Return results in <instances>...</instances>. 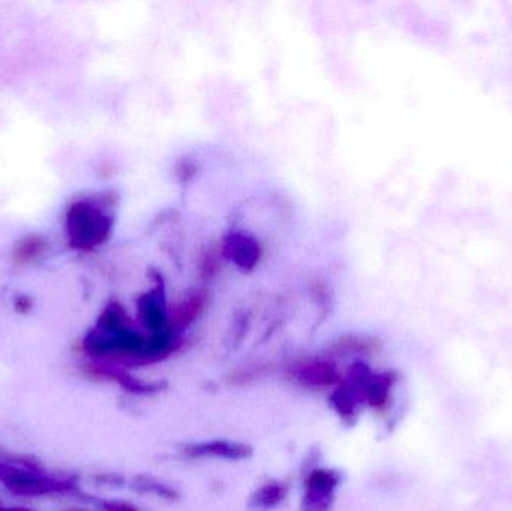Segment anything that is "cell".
Masks as SVG:
<instances>
[{
    "label": "cell",
    "mask_w": 512,
    "mask_h": 511,
    "mask_svg": "<svg viewBox=\"0 0 512 511\" xmlns=\"http://www.w3.org/2000/svg\"><path fill=\"white\" fill-rule=\"evenodd\" d=\"M111 228L113 216L104 201L86 198L69 207L66 230L69 243L75 249L87 251L102 245L110 236Z\"/></svg>",
    "instance_id": "cell-1"
},
{
    "label": "cell",
    "mask_w": 512,
    "mask_h": 511,
    "mask_svg": "<svg viewBox=\"0 0 512 511\" xmlns=\"http://www.w3.org/2000/svg\"><path fill=\"white\" fill-rule=\"evenodd\" d=\"M339 477L333 471H313L306 482V495H304V510L327 511L330 507L331 497L337 488Z\"/></svg>",
    "instance_id": "cell-2"
},
{
    "label": "cell",
    "mask_w": 512,
    "mask_h": 511,
    "mask_svg": "<svg viewBox=\"0 0 512 511\" xmlns=\"http://www.w3.org/2000/svg\"><path fill=\"white\" fill-rule=\"evenodd\" d=\"M222 252L228 260L233 261L237 267L243 270L254 269L261 257L258 242L252 237L240 233L231 234L225 239Z\"/></svg>",
    "instance_id": "cell-3"
},
{
    "label": "cell",
    "mask_w": 512,
    "mask_h": 511,
    "mask_svg": "<svg viewBox=\"0 0 512 511\" xmlns=\"http://www.w3.org/2000/svg\"><path fill=\"white\" fill-rule=\"evenodd\" d=\"M295 380L304 386L327 387L339 381V374L333 365L325 362L304 363L294 368Z\"/></svg>",
    "instance_id": "cell-4"
},
{
    "label": "cell",
    "mask_w": 512,
    "mask_h": 511,
    "mask_svg": "<svg viewBox=\"0 0 512 511\" xmlns=\"http://www.w3.org/2000/svg\"><path fill=\"white\" fill-rule=\"evenodd\" d=\"M206 303L207 294L204 291H197V293L191 294L182 302L177 303L173 311L170 312V317H168L171 327L176 330L188 327L192 321L197 320L203 314Z\"/></svg>",
    "instance_id": "cell-5"
},
{
    "label": "cell",
    "mask_w": 512,
    "mask_h": 511,
    "mask_svg": "<svg viewBox=\"0 0 512 511\" xmlns=\"http://www.w3.org/2000/svg\"><path fill=\"white\" fill-rule=\"evenodd\" d=\"M186 453L192 456V458L213 456V458L245 459L251 455V450L246 446H242V444L212 441V443L195 444V446L188 447Z\"/></svg>",
    "instance_id": "cell-6"
},
{
    "label": "cell",
    "mask_w": 512,
    "mask_h": 511,
    "mask_svg": "<svg viewBox=\"0 0 512 511\" xmlns=\"http://www.w3.org/2000/svg\"><path fill=\"white\" fill-rule=\"evenodd\" d=\"M140 314L150 329L158 333L164 332L165 324L168 323V314L159 302V290H155L141 299Z\"/></svg>",
    "instance_id": "cell-7"
},
{
    "label": "cell",
    "mask_w": 512,
    "mask_h": 511,
    "mask_svg": "<svg viewBox=\"0 0 512 511\" xmlns=\"http://www.w3.org/2000/svg\"><path fill=\"white\" fill-rule=\"evenodd\" d=\"M285 497L286 486L283 485V483L273 482L262 486V488L256 492L254 503L259 509H270V507L282 503Z\"/></svg>",
    "instance_id": "cell-8"
},
{
    "label": "cell",
    "mask_w": 512,
    "mask_h": 511,
    "mask_svg": "<svg viewBox=\"0 0 512 511\" xmlns=\"http://www.w3.org/2000/svg\"><path fill=\"white\" fill-rule=\"evenodd\" d=\"M110 511H137V510L131 509V507H128V506H114V507H111Z\"/></svg>",
    "instance_id": "cell-9"
}]
</instances>
